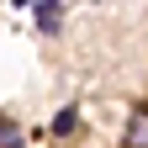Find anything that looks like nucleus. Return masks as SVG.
I'll return each mask as SVG.
<instances>
[{
	"instance_id": "obj_1",
	"label": "nucleus",
	"mask_w": 148,
	"mask_h": 148,
	"mask_svg": "<svg viewBox=\"0 0 148 148\" xmlns=\"http://www.w3.org/2000/svg\"><path fill=\"white\" fill-rule=\"evenodd\" d=\"M122 148H148V106H138L127 116V132H122Z\"/></svg>"
},
{
	"instance_id": "obj_3",
	"label": "nucleus",
	"mask_w": 148,
	"mask_h": 148,
	"mask_svg": "<svg viewBox=\"0 0 148 148\" xmlns=\"http://www.w3.org/2000/svg\"><path fill=\"white\" fill-rule=\"evenodd\" d=\"M48 132L58 138V143H64V138H74V132H79V106H64L58 116H53V127H48Z\"/></svg>"
},
{
	"instance_id": "obj_2",
	"label": "nucleus",
	"mask_w": 148,
	"mask_h": 148,
	"mask_svg": "<svg viewBox=\"0 0 148 148\" xmlns=\"http://www.w3.org/2000/svg\"><path fill=\"white\" fill-rule=\"evenodd\" d=\"M58 11H64V0H37V5H32V21H37V32H42V37L58 32Z\"/></svg>"
},
{
	"instance_id": "obj_4",
	"label": "nucleus",
	"mask_w": 148,
	"mask_h": 148,
	"mask_svg": "<svg viewBox=\"0 0 148 148\" xmlns=\"http://www.w3.org/2000/svg\"><path fill=\"white\" fill-rule=\"evenodd\" d=\"M21 143H27V132H21L11 116H0V148H21Z\"/></svg>"
}]
</instances>
